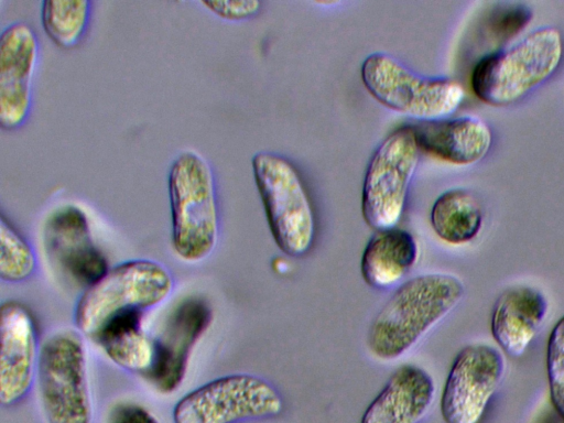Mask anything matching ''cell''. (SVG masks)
<instances>
[{
  "instance_id": "obj_13",
  "label": "cell",
  "mask_w": 564,
  "mask_h": 423,
  "mask_svg": "<svg viewBox=\"0 0 564 423\" xmlns=\"http://www.w3.org/2000/svg\"><path fill=\"white\" fill-rule=\"evenodd\" d=\"M0 402L12 406L30 392L40 357L35 323L21 303L7 301L0 312Z\"/></svg>"
},
{
  "instance_id": "obj_11",
  "label": "cell",
  "mask_w": 564,
  "mask_h": 423,
  "mask_svg": "<svg viewBox=\"0 0 564 423\" xmlns=\"http://www.w3.org/2000/svg\"><path fill=\"white\" fill-rule=\"evenodd\" d=\"M213 319L209 304L191 296L178 303L153 339L151 367L142 377L160 393L170 394L182 384L191 354Z\"/></svg>"
},
{
  "instance_id": "obj_23",
  "label": "cell",
  "mask_w": 564,
  "mask_h": 423,
  "mask_svg": "<svg viewBox=\"0 0 564 423\" xmlns=\"http://www.w3.org/2000/svg\"><path fill=\"white\" fill-rule=\"evenodd\" d=\"M546 373L552 406L564 417V316L547 339Z\"/></svg>"
},
{
  "instance_id": "obj_19",
  "label": "cell",
  "mask_w": 564,
  "mask_h": 423,
  "mask_svg": "<svg viewBox=\"0 0 564 423\" xmlns=\"http://www.w3.org/2000/svg\"><path fill=\"white\" fill-rule=\"evenodd\" d=\"M143 316L134 313L116 318L91 339L115 365L141 376L151 367L154 354L153 338L142 326Z\"/></svg>"
},
{
  "instance_id": "obj_9",
  "label": "cell",
  "mask_w": 564,
  "mask_h": 423,
  "mask_svg": "<svg viewBox=\"0 0 564 423\" xmlns=\"http://www.w3.org/2000/svg\"><path fill=\"white\" fill-rule=\"evenodd\" d=\"M420 151L412 127L403 126L373 152L365 174L361 212L376 231L393 228L400 221Z\"/></svg>"
},
{
  "instance_id": "obj_21",
  "label": "cell",
  "mask_w": 564,
  "mask_h": 423,
  "mask_svg": "<svg viewBox=\"0 0 564 423\" xmlns=\"http://www.w3.org/2000/svg\"><path fill=\"white\" fill-rule=\"evenodd\" d=\"M91 10L86 0H46L41 21L48 39L62 48L76 46L85 34Z\"/></svg>"
},
{
  "instance_id": "obj_15",
  "label": "cell",
  "mask_w": 564,
  "mask_h": 423,
  "mask_svg": "<svg viewBox=\"0 0 564 423\" xmlns=\"http://www.w3.org/2000/svg\"><path fill=\"white\" fill-rule=\"evenodd\" d=\"M411 127L420 150L457 165L479 162L492 143L489 127L478 117L421 121Z\"/></svg>"
},
{
  "instance_id": "obj_22",
  "label": "cell",
  "mask_w": 564,
  "mask_h": 423,
  "mask_svg": "<svg viewBox=\"0 0 564 423\" xmlns=\"http://www.w3.org/2000/svg\"><path fill=\"white\" fill-rule=\"evenodd\" d=\"M36 268V257L26 239L1 216L0 221V278L8 283L30 279Z\"/></svg>"
},
{
  "instance_id": "obj_2",
  "label": "cell",
  "mask_w": 564,
  "mask_h": 423,
  "mask_svg": "<svg viewBox=\"0 0 564 423\" xmlns=\"http://www.w3.org/2000/svg\"><path fill=\"white\" fill-rule=\"evenodd\" d=\"M171 245L184 262L208 258L219 237V213L213 170L198 152L184 150L167 174Z\"/></svg>"
},
{
  "instance_id": "obj_20",
  "label": "cell",
  "mask_w": 564,
  "mask_h": 423,
  "mask_svg": "<svg viewBox=\"0 0 564 423\" xmlns=\"http://www.w3.org/2000/svg\"><path fill=\"white\" fill-rule=\"evenodd\" d=\"M434 232L445 242L463 245L471 241L482 226V209L476 196L464 188L441 194L431 209Z\"/></svg>"
},
{
  "instance_id": "obj_16",
  "label": "cell",
  "mask_w": 564,
  "mask_h": 423,
  "mask_svg": "<svg viewBox=\"0 0 564 423\" xmlns=\"http://www.w3.org/2000/svg\"><path fill=\"white\" fill-rule=\"evenodd\" d=\"M547 313L544 294L531 286H512L499 294L491 313V334L509 356L520 357L540 330Z\"/></svg>"
},
{
  "instance_id": "obj_26",
  "label": "cell",
  "mask_w": 564,
  "mask_h": 423,
  "mask_svg": "<svg viewBox=\"0 0 564 423\" xmlns=\"http://www.w3.org/2000/svg\"><path fill=\"white\" fill-rule=\"evenodd\" d=\"M108 423H160V421L140 404L121 403L112 410Z\"/></svg>"
},
{
  "instance_id": "obj_18",
  "label": "cell",
  "mask_w": 564,
  "mask_h": 423,
  "mask_svg": "<svg viewBox=\"0 0 564 423\" xmlns=\"http://www.w3.org/2000/svg\"><path fill=\"white\" fill-rule=\"evenodd\" d=\"M417 256V242L409 231L397 227L377 230L362 252V279L373 289H390L405 278Z\"/></svg>"
},
{
  "instance_id": "obj_4",
  "label": "cell",
  "mask_w": 564,
  "mask_h": 423,
  "mask_svg": "<svg viewBox=\"0 0 564 423\" xmlns=\"http://www.w3.org/2000/svg\"><path fill=\"white\" fill-rule=\"evenodd\" d=\"M562 56L561 33L553 26H542L484 56L471 73V88L488 105L514 104L550 78Z\"/></svg>"
},
{
  "instance_id": "obj_25",
  "label": "cell",
  "mask_w": 564,
  "mask_h": 423,
  "mask_svg": "<svg viewBox=\"0 0 564 423\" xmlns=\"http://www.w3.org/2000/svg\"><path fill=\"white\" fill-rule=\"evenodd\" d=\"M208 11L227 21H241L258 13L261 2L254 0H205L200 1Z\"/></svg>"
},
{
  "instance_id": "obj_5",
  "label": "cell",
  "mask_w": 564,
  "mask_h": 423,
  "mask_svg": "<svg viewBox=\"0 0 564 423\" xmlns=\"http://www.w3.org/2000/svg\"><path fill=\"white\" fill-rule=\"evenodd\" d=\"M39 398L47 423H93L94 403L82 336L58 330L40 345Z\"/></svg>"
},
{
  "instance_id": "obj_3",
  "label": "cell",
  "mask_w": 564,
  "mask_h": 423,
  "mask_svg": "<svg viewBox=\"0 0 564 423\" xmlns=\"http://www.w3.org/2000/svg\"><path fill=\"white\" fill-rule=\"evenodd\" d=\"M173 289L172 273L159 261L133 259L118 263L85 289L75 306V325L91 340L113 319L145 314L162 304Z\"/></svg>"
},
{
  "instance_id": "obj_14",
  "label": "cell",
  "mask_w": 564,
  "mask_h": 423,
  "mask_svg": "<svg viewBox=\"0 0 564 423\" xmlns=\"http://www.w3.org/2000/svg\"><path fill=\"white\" fill-rule=\"evenodd\" d=\"M39 58V41L25 22L7 25L0 35V124L21 127L32 104V84Z\"/></svg>"
},
{
  "instance_id": "obj_1",
  "label": "cell",
  "mask_w": 564,
  "mask_h": 423,
  "mask_svg": "<svg viewBox=\"0 0 564 423\" xmlns=\"http://www.w3.org/2000/svg\"><path fill=\"white\" fill-rule=\"evenodd\" d=\"M464 294L462 280L449 273H425L401 283L369 326V352L383 361L402 357L460 303Z\"/></svg>"
},
{
  "instance_id": "obj_12",
  "label": "cell",
  "mask_w": 564,
  "mask_h": 423,
  "mask_svg": "<svg viewBox=\"0 0 564 423\" xmlns=\"http://www.w3.org/2000/svg\"><path fill=\"white\" fill-rule=\"evenodd\" d=\"M42 241L50 261L85 289L110 269L93 238L86 214L76 205L59 206L46 217Z\"/></svg>"
},
{
  "instance_id": "obj_24",
  "label": "cell",
  "mask_w": 564,
  "mask_h": 423,
  "mask_svg": "<svg viewBox=\"0 0 564 423\" xmlns=\"http://www.w3.org/2000/svg\"><path fill=\"white\" fill-rule=\"evenodd\" d=\"M532 13L529 8L523 4L516 3L502 8L498 11L492 21V32L496 37L503 40L510 39L521 32L530 22Z\"/></svg>"
},
{
  "instance_id": "obj_6",
  "label": "cell",
  "mask_w": 564,
  "mask_h": 423,
  "mask_svg": "<svg viewBox=\"0 0 564 423\" xmlns=\"http://www.w3.org/2000/svg\"><path fill=\"white\" fill-rule=\"evenodd\" d=\"M252 171L268 225L279 249L290 257L304 256L315 237L311 198L295 166L272 152H258Z\"/></svg>"
},
{
  "instance_id": "obj_10",
  "label": "cell",
  "mask_w": 564,
  "mask_h": 423,
  "mask_svg": "<svg viewBox=\"0 0 564 423\" xmlns=\"http://www.w3.org/2000/svg\"><path fill=\"white\" fill-rule=\"evenodd\" d=\"M506 370L499 349L471 344L458 351L447 375L441 398L446 423H480Z\"/></svg>"
},
{
  "instance_id": "obj_17",
  "label": "cell",
  "mask_w": 564,
  "mask_h": 423,
  "mask_svg": "<svg viewBox=\"0 0 564 423\" xmlns=\"http://www.w3.org/2000/svg\"><path fill=\"white\" fill-rule=\"evenodd\" d=\"M435 398V384L424 369L403 365L389 378L364 412L360 423H420Z\"/></svg>"
},
{
  "instance_id": "obj_7",
  "label": "cell",
  "mask_w": 564,
  "mask_h": 423,
  "mask_svg": "<svg viewBox=\"0 0 564 423\" xmlns=\"http://www.w3.org/2000/svg\"><path fill=\"white\" fill-rule=\"evenodd\" d=\"M361 79L381 105L421 121L447 118L465 97L456 80L419 75L387 53H372L364 61Z\"/></svg>"
},
{
  "instance_id": "obj_27",
  "label": "cell",
  "mask_w": 564,
  "mask_h": 423,
  "mask_svg": "<svg viewBox=\"0 0 564 423\" xmlns=\"http://www.w3.org/2000/svg\"><path fill=\"white\" fill-rule=\"evenodd\" d=\"M538 423H564V417L553 408L549 409Z\"/></svg>"
},
{
  "instance_id": "obj_8",
  "label": "cell",
  "mask_w": 564,
  "mask_h": 423,
  "mask_svg": "<svg viewBox=\"0 0 564 423\" xmlns=\"http://www.w3.org/2000/svg\"><path fill=\"white\" fill-rule=\"evenodd\" d=\"M279 391L263 378L232 373L213 379L174 405V423H242L270 419L283 411Z\"/></svg>"
}]
</instances>
